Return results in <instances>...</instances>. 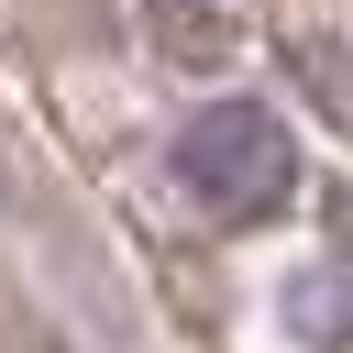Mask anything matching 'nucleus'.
Listing matches in <instances>:
<instances>
[{
  "mask_svg": "<svg viewBox=\"0 0 353 353\" xmlns=\"http://www.w3.org/2000/svg\"><path fill=\"white\" fill-rule=\"evenodd\" d=\"M176 188H188L199 221L243 232V221L287 210V188H298V132H287L265 99H210V110L176 132Z\"/></svg>",
  "mask_w": 353,
  "mask_h": 353,
  "instance_id": "obj_1",
  "label": "nucleus"
},
{
  "mask_svg": "<svg viewBox=\"0 0 353 353\" xmlns=\"http://www.w3.org/2000/svg\"><path fill=\"white\" fill-rule=\"evenodd\" d=\"M287 320H298V342H353V276H298Z\"/></svg>",
  "mask_w": 353,
  "mask_h": 353,
  "instance_id": "obj_2",
  "label": "nucleus"
}]
</instances>
